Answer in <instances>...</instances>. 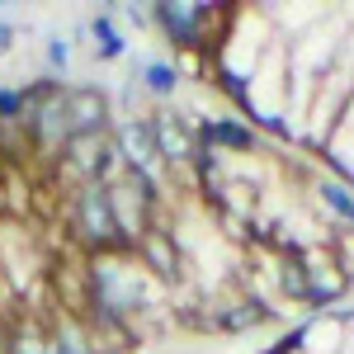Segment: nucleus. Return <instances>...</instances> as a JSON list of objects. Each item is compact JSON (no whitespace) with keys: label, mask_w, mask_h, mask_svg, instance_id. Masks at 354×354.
I'll return each mask as SVG.
<instances>
[{"label":"nucleus","mask_w":354,"mask_h":354,"mask_svg":"<svg viewBox=\"0 0 354 354\" xmlns=\"http://www.w3.org/2000/svg\"><path fill=\"white\" fill-rule=\"evenodd\" d=\"M137 265L142 270H151L156 279H175V265H180V255H175V236L161 232V227H151L142 241H137Z\"/></svg>","instance_id":"nucleus-3"},{"label":"nucleus","mask_w":354,"mask_h":354,"mask_svg":"<svg viewBox=\"0 0 354 354\" xmlns=\"http://www.w3.org/2000/svg\"><path fill=\"white\" fill-rule=\"evenodd\" d=\"M5 354H53V350H48V335L38 322H19V326L5 330Z\"/></svg>","instance_id":"nucleus-5"},{"label":"nucleus","mask_w":354,"mask_h":354,"mask_svg":"<svg viewBox=\"0 0 354 354\" xmlns=\"http://www.w3.org/2000/svg\"><path fill=\"white\" fill-rule=\"evenodd\" d=\"M142 76H147V85H151L156 95H170V90H175V71H170V66H161V62L142 66Z\"/></svg>","instance_id":"nucleus-8"},{"label":"nucleus","mask_w":354,"mask_h":354,"mask_svg":"<svg viewBox=\"0 0 354 354\" xmlns=\"http://www.w3.org/2000/svg\"><path fill=\"white\" fill-rule=\"evenodd\" d=\"M10 48H15V24H5V19H0V57L10 53Z\"/></svg>","instance_id":"nucleus-10"},{"label":"nucleus","mask_w":354,"mask_h":354,"mask_svg":"<svg viewBox=\"0 0 354 354\" xmlns=\"http://www.w3.org/2000/svg\"><path fill=\"white\" fill-rule=\"evenodd\" d=\"M0 354H5V326H0Z\"/></svg>","instance_id":"nucleus-11"},{"label":"nucleus","mask_w":354,"mask_h":354,"mask_svg":"<svg viewBox=\"0 0 354 354\" xmlns=\"http://www.w3.org/2000/svg\"><path fill=\"white\" fill-rule=\"evenodd\" d=\"M66 123H71V137H104V123H109V100H104L95 85L66 90Z\"/></svg>","instance_id":"nucleus-2"},{"label":"nucleus","mask_w":354,"mask_h":354,"mask_svg":"<svg viewBox=\"0 0 354 354\" xmlns=\"http://www.w3.org/2000/svg\"><path fill=\"white\" fill-rule=\"evenodd\" d=\"M66 57H71V48H66V43H62V38H53V43H48V66H66Z\"/></svg>","instance_id":"nucleus-9"},{"label":"nucleus","mask_w":354,"mask_h":354,"mask_svg":"<svg viewBox=\"0 0 354 354\" xmlns=\"http://www.w3.org/2000/svg\"><path fill=\"white\" fill-rule=\"evenodd\" d=\"M90 33H95V53L104 57V62H109V57H123V33L113 28L109 15H100V19L90 24Z\"/></svg>","instance_id":"nucleus-6"},{"label":"nucleus","mask_w":354,"mask_h":354,"mask_svg":"<svg viewBox=\"0 0 354 354\" xmlns=\"http://www.w3.org/2000/svg\"><path fill=\"white\" fill-rule=\"evenodd\" d=\"M203 133H208V142H227V147H250V133L232 128V123H208Z\"/></svg>","instance_id":"nucleus-7"},{"label":"nucleus","mask_w":354,"mask_h":354,"mask_svg":"<svg viewBox=\"0 0 354 354\" xmlns=\"http://www.w3.org/2000/svg\"><path fill=\"white\" fill-rule=\"evenodd\" d=\"M113 151L123 156V165L142 175V180H151L156 185V170H161V151H156V137H151V123L147 118H123L118 123V133L109 137Z\"/></svg>","instance_id":"nucleus-1"},{"label":"nucleus","mask_w":354,"mask_h":354,"mask_svg":"<svg viewBox=\"0 0 354 354\" xmlns=\"http://www.w3.org/2000/svg\"><path fill=\"white\" fill-rule=\"evenodd\" d=\"M43 335H48V350L53 354H95L90 330H85L81 322H71V317H62V312H53V317L43 322Z\"/></svg>","instance_id":"nucleus-4"}]
</instances>
